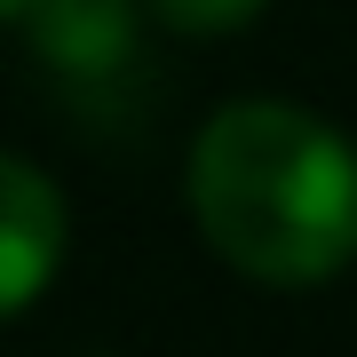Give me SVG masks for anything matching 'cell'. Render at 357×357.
<instances>
[{
	"label": "cell",
	"instance_id": "obj_4",
	"mask_svg": "<svg viewBox=\"0 0 357 357\" xmlns=\"http://www.w3.org/2000/svg\"><path fill=\"white\" fill-rule=\"evenodd\" d=\"M143 8L159 16L167 32H238V24H255V16L270 8V0H143Z\"/></svg>",
	"mask_w": 357,
	"mask_h": 357
},
{
	"label": "cell",
	"instance_id": "obj_5",
	"mask_svg": "<svg viewBox=\"0 0 357 357\" xmlns=\"http://www.w3.org/2000/svg\"><path fill=\"white\" fill-rule=\"evenodd\" d=\"M0 8H8V24H16V16H24V8H32V0H0Z\"/></svg>",
	"mask_w": 357,
	"mask_h": 357
},
{
	"label": "cell",
	"instance_id": "obj_3",
	"mask_svg": "<svg viewBox=\"0 0 357 357\" xmlns=\"http://www.w3.org/2000/svg\"><path fill=\"white\" fill-rule=\"evenodd\" d=\"M0 302L32 310L48 270L64 262V199L32 159H0Z\"/></svg>",
	"mask_w": 357,
	"mask_h": 357
},
{
	"label": "cell",
	"instance_id": "obj_2",
	"mask_svg": "<svg viewBox=\"0 0 357 357\" xmlns=\"http://www.w3.org/2000/svg\"><path fill=\"white\" fill-rule=\"evenodd\" d=\"M16 32L64 88H103L135 64L143 0H32L16 16Z\"/></svg>",
	"mask_w": 357,
	"mask_h": 357
},
{
	"label": "cell",
	"instance_id": "obj_1",
	"mask_svg": "<svg viewBox=\"0 0 357 357\" xmlns=\"http://www.w3.org/2000/svg\"><path fill=\"white\" fill-rule=\"evenodd\" d=\"M191 222L255 286L302 294L357 262V143L286 96H238L191 143Z\"/></svg>",
	"mask_w": 357,
	"mask_h": 357
}]
</instances>
